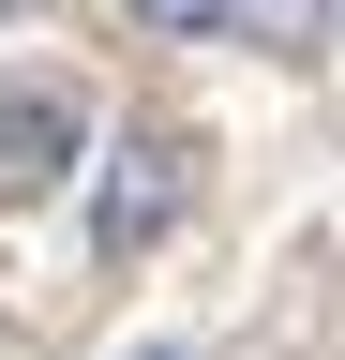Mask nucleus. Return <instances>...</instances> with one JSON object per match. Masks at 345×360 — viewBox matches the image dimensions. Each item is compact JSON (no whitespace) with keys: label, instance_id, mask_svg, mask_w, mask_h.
Listing matches in <instances>:
<instances>
[{"label":"nucleus","instance_id":"obj_1","mask_svg":"<svg viewBox=\"0 0 345 360\" xmlns=\"http://www.w3.org/2000/svg\"><path fill=\"white\" fill-rule=\"evenodd\" d=\"M165 210H181V135H120V150H105V210H91V240L136 255V240H165Z\"/></svg>","mask_w":345,"mask_h":360},{"label":"nucleus","instance_id":"obj_2","mask_svg":"<svg viewBox=\"0 0 345 360\" xmlns=\"http://www.w3.org/2000/svg\"><path fill=\"white\" fill-rule=\"evenodd\" d=\"M75 165V120L30 90V105H0V195H46V180Z\"/></svg>","mask_w":345,"mask_h":360},{"label":"nucleus","instance_id":"obj_3","mask_svg":"<svg viewBox=\"0 0 345 360\" xmlns=\"http://www.w3.org/2000/svg\"><path fill=\"white\" fill-rule=\"evenodd\" d=\"M136 15H150V30H226L240 0H136Z\"/></svg>","mask_w":345,"mask_h":360},{"label":"nucleus","instance_id":"obj_4","mask_svg":"<svg viewBox=\"0 0 345 360\" xmlns=\"http://www.w3.org/2000/svg\"><path fill=\"white\" fill-rule=\"evenodd\" d=\"M240 15L271 30V45H315V0H240Z\"/></svg>","mask_w":345,"mask_h":360},{"label":"nucleus","instance_id":"obj_5","mask_svg":"<svg viewBox=\"0 0 345 360\" xmlns=\"http://www.w3.org/2000/svg\"><path fill=\"white\" fill-rule=\"evenodd\" d=\"M136 360H195V345H136Z\"/></svg>","mask_w":345,"mask_h":360},{"label":"nucleus","instance_id":"obj_6","mask_svg":"<svg viewBox=\"0 0 345 360\" xmlns=\"http://www.w3.org/2000/svg\"><path fill=\"white\" fill-rule=\"evenodd\" d=\"M0 15H15V0H0Z\"/></svg>","mask_w":345,"mask_h":360}]
</instances>
